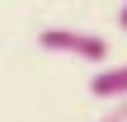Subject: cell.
<instances>
[{
	"instance_id": "cell-4",
	"label": "cell",
	"mask_w": 127,
	"mask_h": 122,
	"mask_svg": "<svg viewBox=\"0 0 127 122\" xmlns=\"http://www.w3.org/2000/svg\"><path fill=\"white\" fill-rule=\"evenodd\" d=\"M113 19H118V28L127 33V5H118V14H113Z\"/></svg>"
},
{
	"instance_id": "cell-3",
	"label": "cell",
	"mask_w": 127,
	"mask_h": 122,
	"mask_svg": "<svg viewBox=\"0 0 127 122\" xmlns=\"http://www.w3.org/2000/svg\"><path fill=\"white\" fill-rule=\"evenodd\" d=\"M99 122H127V99H118V103H108V113Z\"/></svg>"
},
{
	"instance_id": "cell-1",
	"label": "cell",
	"mask_w": 127,
	"mask_h": 122,
	"mask_svg": "<svg viewBox=\"0 0 127 122\" xmlns=\"http://www.w3.org/2000/svg\"><path fill=\"white\" fill-rule=\"evenodd\" d=\"M38 47H47L57 56H80V61H104L108 56V42L99 33H80V28H42Z\"/></svg>"
},
{
	"instance_id": "cell-2",
	"label": "cell",
	"mask_w": 127,
	"mask_h": 122,
	"mask_svg": "<svg viewBox=\"0 0 127 122\" xmlns=\"http://www.w3.org/2000/svg\"><path fill=\"white\" fill-rule=\"evenodd\" d=\"M90 94H94V99H104V103L127 99V66H104V71H94Z\"/></svg>"
}]
</instances>
